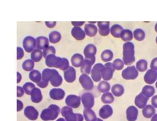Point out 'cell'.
<instances>
[{"label": "cell", "mask_w": 157, "mask_h": 121, "mask_svg": "<svg viewBox=\"0 0 157 121\" xmlns=\"http://www.w3.org/2000/svg\"><path fill=\"white\" fill-rule=\"evenodd\" d=\"M96 62V56L90 58H84V63L80 68V72L82 74H91L92 66Z\"/></svg>", "instance_id": "9"}, {"label": "cell", "mask_w": 157, "mask_h": 121, "mask_svg": "<svg viewBox=\"0 0 157 121\" xmlns=\"http://www.w3.org/2000/svg\"><path fill=\"white\" fill-rule=\"evenodd\" d=\"M114 96L113 95L110 93V92H107L103 93L101 97V102L105 104V105H109V104H111L113 103L114 101Z\"/></svg>", "instance_id": "38"}, {"label": "cell", "mask_w": 157, "mask_h": 121, "mask_svg": "<svg viewBox=\"0 0 157 121\" xmlns=\"http://www.w3.org/2000/svg\"><path fill=\"white\" fill-rule=\"evenodd\" d=\"M21 79H22V76L21 74L19 72H17V83H19L21 81Z\"/></svg>", "instance_id": "55"}, {"label": "cell", "mask_w": 157, "mask_h": 121, "mask_svg": "<svg viewBox=\"0 0 157 121\" xmlns=\"http://www.w3.org/2000/svg\"><path fill=\"white\" fill-rule=\"evenodd\" d=\"M155 41H156V43L157 44V36L156 37V39H155Z\"/></svg>", "instance_id": "61"}, {"label": "cell", "mask_w": 157, "mask_h": 121, "mask_svg": "<svg viewBox=\"0 0 157 121\" xmlns=\"http://www.w3.org/2000/svg\"><path fill=\"white\" fill-rule=\"evenodd\" d=\"M24 115L30 120H36L39 117V112L33 106H27L25 108Z\"/></svg>", "instance_id": "14"}, {"label": "cell", "mask_w": 157, "mask_h": 121, "mask_svg": "<svg viewBox=\"0 0 157 121\" xmlns=\"http://www.w3.org/2000/svg\"><path fill=\"white\" fill-rule=\"evenodd\" d=\"M143 115L146 119H151L156 114L155 108L152 105H147L142 111Z\"/></svg>", "instance_id": "27"}, {"label": "cell", "mask_w": 157, "mask_h": 121, "mask_svg": "<svg viewBox=\"0 0 157 121\" xmlns=\"http://www.w3.org/2000/svg\"><path fill=\"white\" fill-rule=\"evenodd\" d=\"M23 47L25 52L28 53L32 52L35 50V47H36V40L33 36H26L23 39Z\"/></svg>", "instance_id": "7"}, {"label": "cell", "mask_w": 157, "mask_h": 121, "mask_svg": "<svg viewBox=\"0 0 157 121\" xmlns=\"http://www.w3.org/2000/svg\"><path fill=\"white\" fill-rule=\"evenodd\" d=\"M124 30L120 25L115 24L110 28V33L115 38H120L122 31Z\"/></svg>", "instance_id": "30"}, {"label": "cell", "mask_w": 157, "mask_h": 121, "mask_svg": "<svg viewBox=\"0 0 157 121\" xmlns=\"http://www.w3.org/2000/svg\"><path fill=\"white\" fill-rule=\"evenodd\" d=\"M135 45L131 42L125 43L123 45V61L127 66L131 65L135 61Z\"/></svg>", "instance_id": "1"}, {"label": "cell", "mask_w": 157, "mask_h": 121, "mask_svg": "<svg viewBox=\"0 0 157 121\" xmlns=\"http://www.w3.org/2000/svg\"><path fill=\"white\" fill-rule=\"evenodd\" d=\"M151 104L155 108H157V95H154L151 99Z\"/></svg>", "instance_id": "53"}, {"label": "cell", "mask_w": 157, "mask_h": 121, "mask_svg": "<svg viewBox=\"0 0 157 121\" xmlns=\"http://www.w3.org/2000/svg\"><path fill=\"white\" fill-rule=\"evenodd\" d=\"M144 81L147 84L152 85L157 81V71L149 69L144 76Z\"/></svg>", "instance_id": "13"}, {"label": "cell", "mask_w": 157, "mask_h": 121, "mask_svg": "<svg viewBox=\"0 0 157 121\" xmlns=\"http://www.w3.org/2000/svg\"><path fill=\"white\" fill-rule=\"evenodd\" d=\"M60 111L61 110L59 106L55 104H51L48 108L43 110L40 114V119L44 121L55 120L58 117Z\"/></svg>", "instance_id": "2"}, {"label": "cell", "mask_w": 157, "mask_h": 121, "mask_svg": "<svg viewBox=\"0 0 157 121\" xmlns=\"http://www.w3.org/2000/svg\"><path fill=\"white\" fill-rule=\"evenodd\" d=\"M65 103L72 108H77L80 106L81 97L76 95H69L65 99Z\"/></svg>", "instance_id": "11"}, {"label": "cell", "mask_w": 157, "mask_h": 121, "mask_svg": "<svg viewBox=\"0 0 157 121\" xmlns=\"http://www.w3.org/2000/svg\"><path fill=\"white\" fill-rule=\"evenodd\" d=\"M31 99L33 103H39L43 100V95L42 92L39 88H35L32 91L31 93Z\"/></svg>", "instance_id": "25"}, {"label": "cell", "mask_w": 157, "mask_h": 121, "mask_svg": "<svg viewBox=\"0 0 157 121\" xmlns=\"http://www.w3.org/2000/svg\"><path fill=\"white\" fill-rule=\"evenodd\" d=\"M111 90V93L113 95V96L117 97H121L125 93V88H124V87L121 84H119V83L113 85Z\"/></svg>", "instance_id": "29"}, {"label": "cell", "mask_w": 157, "mask_h": 121, "mask_svg": "<svg viewBox=\"0 0 157 121\" xmlns=\"http://www.w3.org/2000/svg\"><path fill=\"white\" fill-rule=\"evenodd\" d=\"M155 31L157 32V23L155 24Z\"/></svg>", "instance_id": "58"}, {"label": "cell", "mask_w": 157, "mask_h": 121, "mask_svg": "<svg viewBox=\"0 0 157 121\" xmlns=\"http://www.w3.org/2000/svg\"><path fill=\"white\" fill-rule=\"evenodd\" d=\"M84 31L86 35L90 37H94L98 32V28L95 25L87 23L84 25Z\"/></svg>", "instance_id": "26"}, {"label": "cell", "mask_w": 157, "mask_h": 121, "mask_svg": "<svg viewBox=\"0 0 157 121\" xmlns=\"http://www.w3.org/2000/svg\"><path fill=\"white\" fill-rule=\"evenodd\" d=\"M23 88L25 91V93L28 95H31L32 91L35 88V85L34 83H33L27 82L23 85Z\"/></svg>", "instance_id": "44"}, {"label": "cell", "mask_w": 157, "mask_h": 121, "mask_svg": "<svg viewBox=\"0 0 157 121\" xmlns=\"http://www.w3.org/2000/svg\"><path fill=\"white\" fill-rule=\"evenodd\" d=\"M24 56V51L22 48L17 47V60H21Z\"/></svg>", "instance_id": "47"}, {"label": "cell", "mask_w": 157, "mask_h": 121, "mask_svg": "<svg viewBox=\"0 0 157 121\" xmlns=\"http://www.w3.org/2000/svg\"><path fill=\"white\" fill-rule=\"evenodd\" d=\"M139 111L135 106H130L126 110V117L128 121H136L137 120Z\"/></svg>", "instance_id": "18"}, {"label": "cell", "mask_w": 157, "mask_h": 121, "mask_svg": "<svg viewBox=\"0 0 157 121\" xmlns=\"http://www.w3.org/2000/svg\"><path fill=\"white\" fill-rule=\"evenodd\" d=\"M79 82L83 89L86 91L92 90L94 87V81L87 74H82L79 78Z\"/></svg>", "instance_id": "8"}, {"label": "cell", "mask_w": 157, "mask_h": 121, "mask_svg": "<svg viewBox=\"0 0 157 121\" xmlns=\"http://www.w3.org/2000/svg\"><path fill=\"white\" fill-rule=\"evenodd\" d=\"M115 69L113 64L111 62H107L104 65V68L101 70V78L104 81H109L113 78Z\"/></svg>", "instance_id": "6"}, {"label": "cell", "mask_w": 157, "mask_h": 121, "mask_svg": "<svg viewBox=\"0 0 157 121\" xmlns=\"http://www.w3.org/2000/svg\"><path fill=\"white\" fill-rule=\"evenodd\" d=\"M81 101L84 108H92L95 104L94 96L91 93H85L82 95Z\"/></svg>", "instance_id": "12"}, {"label": "cell", "mask_w": 157, "mask_h": 121, "mask_svg": "<svg viewBox=\"0 0 157 121\" xmlns=\"http://www.w3.org/2000/svg\"><path fill=\"white\" fill-rule=\"evenodd\" d=\"M148 98L146 97L142 93L136 96L135 99V105L139 108H144L147 105Z\"/></svg>", "instance_id": "20"}, {"label": "cell", "mask_w": 157, "mask_h": 121, "mask_svg": "<svg viewBox=\"0 0 157 121\" xmlns=\"http://www.w3.org/2000/svg\"><path fill=\"white\" fill-rule=\"evenodd\" d=\"M98 89L100 92L102 93L109 92V90L111 89V85L107 81L104 80L101 81L98 85Z\"/></svg>", "instance_id": "39"}, {"label": "cell", "mask_w": 157, "mask_h": 121, "mask_svg": "<svg viewBox=\"0 0 157 121\" xmlns=\"http://www.w3.org/2000/svg\"><path fill=\"white\" fill-rule=\"evenodd\" d=\"M112 64L115 70H121L124 68V65H125L123 61L119 58L115 59Z\"/></svg>", "instance_id": "45"}, {"label": "cell", "mask_w": 157, "mask_h": 121, "mask_svg": "<svg viewBox=\"0 0 157 121\" xmlns=\"http://www.w3.org/2000/svg\"><path fill=\"white\" fill-rule=\"evenodd\" d=\"M37 85H38L39 87H40V88H45V87H47L48 85V82L42 80V81L40 82L37 83Z\"/></svg>", "instance_id": "51"}, {"label": "cell", "mask_w": 157, "mask_h": 121, "mask_svg": "<svg viewBox=\"0 0 157 121\" xmlns=\"http://www.w3.org/2000/svg\"><path fill=\"white\" fill-rule=\"evenodd\" d=\"M122 78L125 80H134L139 76V71L134 66H128L121 73Z\"/></svg>", "instance_id": "4"}, {"label": "cell", "mask_w": 157, "mask_h": 121, "mask_svg": "<svg viewBox=\"0 0 157 121\" xmlns=\"http://www.w3.org/2000/svg\"><path fill=\"white\" fill-rule=\"evenodd\" d=\"M110 22L109 21H100L98 22V27L99 28V34L102 36H106L110 33Z\"/></svg>", "instance_id": "16"}, {"label": "cell", "mask_w": 157, "mask_h": 121, "mask_svg": "<svg viewBox=\"0 0 157 121\" xmlns=\"http://www.w3.org/2000/svg\"><path fill=\"white\" fill-rule=\"evenodd\" d=\"M63 62V58L56 56L55 54H51L45 58V64L49 68L60 69Z\"/></svg>", "instance_id": "5"}, {"label": "cell", "mask_w": 157, "mask_h": 121, "mask_svg": "<svg viewBox=\"0 0 157 121\" xmlns=\"http://www.w3.org/2000/svg\"><path fill=\"white\" fill-rule=\"evenodd\" d=\"M43 57V52L39 49H35L31 52V60H33L35 62H40Z\"/></svg>", "instance_id": "40"}, {"label": "cell", "mask_w": 157, "mask_h": 121, "mask_svg": "<svg viewBox=\"0 0 157 121\" xmlns=\"http://www.w3.org/2000/svg\"><path fill=\"white\" fill-rule=\"evenodd\" d=\"M64 78L68 83H73L76 79V72L75 68L70 66L69 68L64 72Z\"/></svg>", "instance_id": "19"}, {"label": "cell", "mask_w": 157, "mask_h": 121, "mask_svg": "<svg viewBox=\"0 0 157 121\" xmlns=\"http://www.w3.org/2000/svg\"><path fill=\"white\" fill-rule=\"evenodd\" d=\"M63 79L62 78V76L59 74V72L58 71L55 70V76H54L53 78L50 81L51 84L53 86V87H59L62 85L63 83Z\"/></svg>", "instance_id": "34"}, {"label": "cell", "mask_w": 157, "mask_h": 121, "mask_svg": "<svg viewBox=\"0 0 157 121\" xmlns=\"http://www.w3.org/2000/svg\"><path fill=\"white\" fill-rule=\"evenodd\" d=\"M155 86H156V87L157 88V81H156V83H155Z\"/></svg>", "instance_id": "60"}, {"label": "cell", "mask_w": 157, "mask_h": 121, "mask_svg": "<svg viewBox=\"0 0 157 121\" xmlns=\"http://www.w3.org/2000/svg\"><path fill=\"white\" fill-rule=\"evenodd\" d=\"M104 68V65L101 63H98L94 65L92 72H91V78L94 82H99L101 81V70Z\"/></svg>", "instance_id": "10"}, {"label": "cell", "mask_w": 157, "mask_h": 121, "mask_svg": "<svg viewBox=\"0 0 157 121\" xmlns=\"http://www.w3.org/2000/svg\"><path fill=\"white\" fill-rule=\"evenodd\" d=\"M29 78L30 80L34 83H36V84L42 81V74H40L39 71L36 70H33L31 72H30L29 75Z\"/></svg>", "instance_id": "32"}, {"label": "cell", "mask_w": 157, "mask_h": 121, "mask_svg": "<svg viewBox=\"0 0 157 121\" xmlns=\"http://www.w3.org/2000/svg\"><path fill=\"white\" fill-rule=\"evenodd\" d=\"M148 68V62L146 60H139L136 63V68L140 72H144L147 71Z\"/></svg>", "instance_id": "41"}, {"label": "cell", "mask_w": 157, "mask_h": 121, "mask_svg": "<svg viewBox=\"0 0 157 121\" xmlns=\"http://www.w3.org/2000/svg\"><path fill=\"white\" fill-rule=\"evenodd\" d=\"M85 24L84 21H73L72 22V25L74 27H80L81 26Z\"/></svg>", "instance_id": "52"}, {"label": "cell", "mask_w": 157, "mask_h": 121, "mask_svg": "<svg viewBox=\"0 0 157 121\" xmlns=\"http://www.w3.org/2000/svg\"><path fill=\"white\" fill-rule=\"evenodd\" d=\"M43 52V57L44 58H46L48 56L51 55V54H55V55L56 49L54 47H52V46L51 47V46H49L48 48L44 50Z\"/></svg>", "instance_id": "46"}, {"label": "cell", "mask_w": 157, "mask_h": 121, "mask_svg": "<svg viewBox=\"0 0 157 121\" xmlns=\"http://www.w3.org/2000/svg\"><path fill=\"white\" fill-rule=\"evenodd\" d=\"M120 38L125 43L131 42L133 39V32L129 29H124L121 32Z\"/></svg>", "instance_id": "37"}, {"label": "cell", "mask_w": 157, "mask_h": 121, "mask_svg": "<svg viewBox=\"0 0 157 121\" xmlns=\"http://www.w3.org/2000/svg\"><path fill=\"white\" fill-rule=\"evenodd\" d=\"M25 93V91L23 89V87L17 86V97H21L23 96Z\"/></svg>", "instance_id": "49"}, {"label": "cell", "mask_w": 157, "mask_h": 121, "mask_svg": "<svg viewBox=\"0 0 157 121\" xmlns=\"http://www.w3.org/2000/svg\"><path fill=\"white\" fill-rule=\"evenodd\" d=\"M133 37L136 40L142 41L145 39V32L141 28H137L133 32Z\"/></svg>", "instance_id": "43"}, {"label": "cell", "mask_w": 157, "mask_h": 121, "mask_svg": "<svg viewBox=\"0 0 157 121\" xmlns=\"http://www.w3.org/2000/svg\"><path fill=\"white\" fill-rule=\"evenodd\" d=\"M61 115L66 121H84V116L80 113H74L72 108L65 106L62 108Z\"/></svg>", "instance_id": "3"}, {"label": "cell", "mask_w": 157, "mask_h": 121, "mask_svg": "<svg viewBox=\"0 0 157 121\" xmlns=\"http://www.w3.org/2000/svg\"><path fill=\"white\" fill-rule=\"evenodd\" d=\"M61 34L59 31H52L48 35L49 42L52 44H56L58 43H59L61 40Z\"/></svg>", "instance_id": "36"}, {"label": "cell", "mask_w": 157, "mask_h": 121, "mask_svg": "<svg viewBox=\"0 0 157 121\" xmlns=\"http://www.w3.org/2000/svg\"><path fill=\"white\" fill-rule=\"evenodd\" d=\"M71 35L77 40H82L86 38V32L81 27H74L71 30Z\"/></svg>", "instance_id": "22"}, {"label": "cell", "mask_w": 157, "mask_h": 121, "mask_svg": "<svg viewBox=\"0 0 157 121\" xmlns=\"http://www.w3.org/2000/svg\"><path fill=\"white\" fill-rule=\"evenodd\" d=\"M150 68H151V69L157 71V57L153 58V59L152 60V61L151 62Z\"/></svg>", "instance_id": "48"}, {"label": "cell", "mask_w": 157, "mask_h": 121, "mask_svg": "<svg viewBox=\"0 0 157 121\" xmlns=\"http://www.w3.org/2000/svg\"><path fill=\"white\" fill-rule=\"evenodd\" d=\"M55 69H50V68H46L43 70L42 72V79L43 80L45 81H50L55 76Z\"/></svg>", "instance_id": "31"}, {"label": "cell", "mask_w": 157, "mask_h": 121, "mask_svg": "<svg viewBox=\"0 0 157 121\" xmlns=\"http://www.w3.org/2000/svg\"><path fill=\"white\" fill-rule=\"evenodd\" d=\"M36 48L37 49H39L40 51H44V49H46L49 47V40L48 38L45 36H40L37 37L36 39Z\"/></svg>", "instance_id": "23"}, {"label": "cell", "mask_w": 157, "mask_h": 121, "mask_svg": "<svg viewBox=\"0 0 157 121\" xmlns=\"http://www.w3.org/2000/svg\"><path fill=\"white\" fill-rule=\"evenodd\" d=\"M83 116L86 121H95L98 119L95 112L90 108H84Z\"/></svg>", "instance_id": "28"}, {"label": "cell", "mask_w": 157, "mask_h": 121, "mask_svg": "<svg viewBox=\"0 0 157 121\" xmlns=\"http://www.w3.org/2000/svg\"><path fill=\"white\" fill-rule=\"evenodd\" d=\"M113 58V52L109 49H106L103 51L101 54V59L104 62H110Z\"/></svg>", "instance_id": "35"}, {"label": "cell", "mask_w": 157, "mask_h": 121, "mask_svg": "<svg viewBox=\"0 0 157 121\" xmlns=\"http://www.w3.org/2000/svg\"><path fill=\"white\" fill-rule=\"evenodd\" d=\"M97 53V48L93 44H88L84 49V55L86 58L94 57Z\"/></svg>", "instance_id": "21"}, {"label": "cell", "mask_w": 157, "mask_h": 121, "mask_svg": "<svg viewBox=\"0 0 157 121\" xmlns=\"http://www.w3.org/2000/svg\"><path fill=\"white\" fill-rule=\"evenodd\" d=\"M141 93L147 98H151L154 96L155 93V87L151 85H147L144 86L142 89Z\"/></svg>", "instance_id": "33"}, {"label": "cell", "mask_w": 157, "mask_h": 121, "mask_svg": "<svg viewBox=\"0 0 157 121\" xmlns=\"http://www.w3.org/2000/svg\"><path fill=\"white\" fill-rule=\"evenodd\" d=\"M84 61V58L81 54H74L71 58V63L75 68H81Z\"/></svg>", "instance_id": "24"}, {"label": "cell", "mask_w": 157, "mask_h": 121, "mask_svg": "<svg viewBox=\"0 0 157 121\" xmlns=\"http://www.w3.org/2000/svg\"><path fill=\"white\" fill-rule=\"evenodd\" d=\"M95 121H104V120H103L101 119H98V118Z\"/></svg>", "instance_id": "59"}, {"label": "cell", "mask_w": 157, "mask_h": 121, "mask_svg": "<svg viewBox=\"0 0 157 121\" xmlns=\"http://www.w3.org/2000/svg\"><path fill=\"white\" fill-rule=\"evenodd\" d=\"M45 25H46V26L48 28H54L56 25V21H51V22H49V21H47L45 22Z\"/></svg>", "instance_id": "54"}, {"label": "cell", "mask_w": 157, "mask_h": 121, "mask_svg": "<svg viewBox=\"0 0 157 121\" xmlns=\"http://www.w3.org/2000/svg\"><path fill=\"white\" fill-rule=\"evenodd\" d=\"M50 97L55 101H60L65 96V91L61 88H53L49 92Z\"/></svg>", "instance_id": "17"}, {"label": "cell", "mask_w": 157, "mask_h": 121, "mask_svg": "<svg viewBox=\"0 0 157 121\" xmlns=\"http://www.w3.org/2000/svg\"><path fill=\"white\" fill-rule=\"evenodd\" d=\"M113 113V108L109 105H104L99 111V116L102 119H107L112 116Z\"/></svg>", "instance_id": "15"}, {"label": "cell", "mask_w": 157, "mask_h": 121, "mask_svg": "<svg viewBox=\"0 0 157 121\" xmlns=\"http://www.w3.org/2000/svg\"><path fill=\"white\" fill-rule=\"evenodd\" d=\"M35 67V62L32 60H26L23 62L22 68L26 72H31Z\"/></svg>", "instance_id": "42"}, {"label": "cell", "mask_w": 157, "mask_h": 121, "mask_svg": "<svg viewBox=\"0 0 157 121\" xmlns=\"http://www.w3.org/2000/svg\"><path fill=\"white\" fill-rule=\"evenodd\" d=\"M24 106H23V103L21 101L17 99V111L19 112L23 110Z\"/></svg>", "instance_id": "50"}, {"label": "cell", "mask_w": 157, "mask_h": 121, "mask_svg": "<svg viewBox=\"0 0 157 121\" xmlns=\"http://www.w3.org/2000/svg\"><path fill=\"white\" fill-rule=\"evenodd\" d=\"M151 121H157V114H155L153 116H152Z\"/></svg>", "instance_id": "56"}, {"label": "cell", "mask_w": 157, "mask_h": 121, "mask_svg": "<svg viewBox=\"0 0 157 121\" xmlns=\"http://www.w3.org/2000/svg\"><path fill=\"white\" fill-rule=\"evenodd\" d=\"M56 121H66V120L64 118H60L59 119H57Z\"/></svg>", "instance_id": "57"}]
</instances>
